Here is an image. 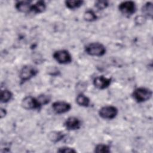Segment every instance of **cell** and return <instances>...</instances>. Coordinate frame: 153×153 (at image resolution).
<instances>
[{"label":"cell","mask_w":153,"mask_h":153,"mask_svg":"<svg viewBox=\"0 0 153 153\" xmlns=\"http://www.w3.org/2000/svg\"><path fill=\"white\" fill-rule=\"evenodd\" d=\"M64 126L68 130H75L79 129L81 126V124L80 120L78 118L75 117H70L66 120Z\"/></svg>","instance_id":"obj_10"},{"label":"cell","mask_w":153,"mask_h":153,"mask_svg":"<svg viewBox=\"0 0 153 153\" xmlns=\"http://www.w3.org/2000/svg\"><path fill=\"white\" fill-rule=\"evenodd\" d=\"M76 102L78 105L81 106L87 107L90 104V99L85 95L80 93L76 96Z\"/></svg>","instance_id":"obj_13"},{"label":"cell","mask_w":153,"mask_h":153,"mask_svg":"<svg viewBox=\"0 0 153 153\" xmlns=\"http://www.w3.org/2000/svg\"><path fill=\"white\" fill-rule=\"evenodd\" d=\"M57 152L68 153V152H76V151L73 148H71L69 147H62L57 150Z\"/></svg>","instance_id":"obj_22"},{"label":"cell","mask_w":153,"mask_h":153,"mask_svg":"<svg viewBox=\"0 0 153 153\" xmlns=\"http://www.w3.org/2000/svg\"><path fill=\"white\" fill-rule=\"evenodd\" d=\"M118 109L114 106H106L100 109L99 111V116L107 120H112L118 114Z\"/></svg>","instance_id":"obj_4"},{"label":"cell","mask_w":153,"mask_h":153,"mask_svg":"<svg viewBox=\"0 0 153 153\" xmlns=\"http://www.w3.org/2000/svg\"><path fill=\"white\" fill-rule=\"evenodd\" d=\"M85 52L92 56H102L106 53L105 47L99 42H92L85 47Z\"/></svg>","instance_id":"obj_1"},{"label":"cell","mask_w":153,"mask_h":153,"mask_svg":"<svg viewBox=\"0 0 153 153\" xmlns=\"http://www.w3.org/2000/svg\"><path fill=\"white\" fill-rule=\"evenodd\" d=\"M152 91L147 88L139 87L136 88L133 92V99L138 103L148 100L152 96Z\"/></svg>","instance_id":"obj_2"},{"label":"cell","mask_w":153,"mask_h":153,"mask_svg":"<svg viewBox=\"0 0 153 153\" xmlns=\"http://www.w3.org/2000/svg\"><path fill=\"white\" fill-rule=\"evenodd\" d=\"M46 8V5L45 2L42 1H39L35 4H32L31 12H33L35 14L41 13L45 11Z\"/></svg>","instance_id":"obj_12"},{"label":"cell","mask_w":153,"mask_h":153,"mask_svg":"<svg viewBox=\"0 0 153 153\" xmlns=\"http://www.w3.org/2000/svg\"><path fill=\"white\" fill-rule=\"evenodd\" d=\"M38 100L40 105L42 106V105H46L48 103H49V102L50 101V97L48 95L42 94V95H40L38 96Z\"/></svg>","instance_id":"obj_20"},{"label":"cell","mask_w":153,"mask_h":153,"mask_svg":"<svg viewBox=\"0 0 153 153\" xmlns=\"http://www.w3.org/2000/svg\"><path fill=\"white\" fill-rule=\"evenodd\" d=\"M152 4L151 2H146L142 7V13L146 17L152 18Z\"/></svg>","instance_id":"obj_15"},{"label":"cell","mask_w":153,"mask_h":153,"mask_svg":"<svg viewBox=\"0 0 153 153\" xmlns=\"http://www.w3.org/2000/svg\"><path fill=\"white\" fill-rule=\"evenodd\" d=\"M65 137V134L60 131H53L48 134L49 139L53 142H57L62 139H63Z\"/></svg>","instance_id":"obj_14"},{"label":"cell","mask_w":153,"mask_h":153,"mask_svg":"<svg viewBox=\"0 0 153 153\" xmlns=\"http://www.w3.org/2000/svg\"><path fill=\"white\" fill-rule=\"evenodd\" d=\"M108 6V2L106 1H98L95 3V7L99 10H102Z\"/></svg>","instance_id":"obj_21"},{"label":"cell","mask_w":153,"mask_h":153,"mask_svg":"<svg viewBox=\"0 0 153 153\" xmlns=\"http://www.w3.org/2000/svg\"><path fill=\"white\" fill-rule=\"evenodd\" d=\"M38 73V69L32 65L24 66L20 71L19 77L20 81L24 82L36 75Z\"/></svg>","instance_id":"obj_3"},{"label":"cell","mask_w":153,"mask_h":153,"mask_svg":"<svg viewBox=\"0 0 153 153\" xmlns=\"http://www.w3.org/2000/svg\"><path fill=\"white\" fill-rule=\"evenodd\" d=\"M111 79L106 78L103 76H99L93 79V85L97 88L103 90L109 86Z\"/></svg>","instance_id":"obj_9"},{"label":"cell","mask_w":153,"mask_h":153,"mask_svg":"<svg viewBox=\"0 0 153 153\" xmlns=\"http://www.w3.org/2000/svg\"><path fill=\"white\" fill-rule=\"evenodd\" d=\"M53 58L60 64H68L72 61L71 54L66 50H60L53 53Z\"/></svg>","instance_id":"obj_5"},{"label":"cell","mask_w":153,"mask_h":153,"mask_svg":"<svg viewBox=\"0 0 153 153\" xmlns=\"http://www.w3.org/2000/svg\"><path fill=\"white\" fill-rule=\"evenodd\" d=\"M32 6V5L30 4V2L28 1H17L15 5V7L17 11L25 13L31 12Z\"/></svg>","instance_id":"obj_11"},{"label":"cell","mask_w":153,"mask_h":153,"mask_svg":"<svg viewBox=\"0 0 153 153\" xmlns=\"http://www.w3.org/2000/svg\"><path fill=\"white\" fill-rule=\"evenodd\" d=\"M83 2V1H66L65 5L68 8L73 10L80 7Z\"/></svg>","instance_id":"obj_16"},{"label":"cell","mask_w":153,"mask_h":153,"mask_svg":"<svg viewBox=\"0 0 153 153\" xmlns=\"http://www.w3.org/2000/svg\"><path fill=\"white\" fill-rule=\"evenodd\" d=\"M84 19L85 21L87 22H93L97 19V16L93 11L88 10L84 13Z\"/></svg>","instance_id":"obj_18"},{"label":"cell","mask_w":153,"mask_h":153,"mask_svg":"<svg viewBox=\"0 0 153 153\" xmlns=\"http://www.w3.org/2000/svg\"><path fill=\"white\" fill-rule=\"evenodd\" d=\"M110 151L109 146L102 143L97 145L94 148V152L97 153H108Z\"/></svg>","instance_id":"obj_19"},{"label":"cell","mask_w":153,"mask_h":153,"mask_svg":"<svg viewBox=\"0 0 153 153\" xmlns=\"http://www.w3.org/2000/svg\"><path fill=\"white\" fill-rule=\"evenodd\" d=\"M21 105L23 108L27 110L39 109L41 106L38 98H35L30 96L23 98L22 100Z\"/></svg>","instance_id":"obj_6"},{"label":"cell","mask_w":153,"mask_h":153,"mask_svg":"<svg viewBox=\"0 0 153 153\" xmlns=\"http://www.w3.org/2000/svg\"><path fill=\"white\" fill-rule=\"evenodd\" d=\"M52 108L56 114H61L68 112L71 109V106L66 102L57 101L53 103Z\"/></svg>","instance_id":"obj_8"},{"label":"cell","mask_w":153,"mask_h":153,"mask_svg":"<svg viewBox=\"0 0 153 153\" xmlns=\"http://www.w3.org/2000/svg\"><path fill=\"white\" fill-rule=\"evenodd\" d=\"M118 9L124 15L130 16L136 11V5L133 1H125L119 4Z\"/></svg>","instance_id":"obj_7"},{"label":"cell","mask_w":153,"mask_h":153,"mask_svg":"<svg viewBox=\"0 0 153 153\" xmlns=\"http://www.w3.org/2000/svg\"><path fill=\"white\" fill-rule=\"evenodd\" d=\"M7 114V112L5 111V109H3V108H1V110H0V115H1V118H2L4 117Z\"/></svg>","instance_id":"obj_23"},{"label":"cell","mask_w":153,"mask_h":153,"mask_svg":"<svg viewBox=\"0 0 153 153\" xmlns=\"http://www.w3.org/2000/svg\"><path fill=\"white\" fill-rule=\"evenodd\" d=\"M13 94L8 90H2L1 91V102L2 103H7L12 98Z\"/></svg>","instance_id":"obj_17"}]
</instances>
